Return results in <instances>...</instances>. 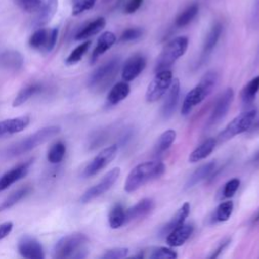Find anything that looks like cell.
<instances>
[{"mask_svg": "<svg viewBox=\"0 0 259 259\" xmlns=\"http://www.w3.org/2000/svg\"><path fill=\"white\" fill-rule=\"evenodd\" d=\"M166 167L160 161H148L134 167L128 173L124 182V190L134 192L147 182L161 177L165 173Z\"/></svg>", "mask_w": 259, "mask_h": 259, "instance_id": "cell-1", "label": "cell"}, {"mask_svg": "<svg viewBox=\"0 0 259 259\" xmlns=\"http://www.w3.org/2000/svg\"><path fill=\"white\" fill-rule=\"evenodd\" d=\"M88 238L82 233H74L61 238L53 249V258L81 259L88 255Z\"/></svg>", "mask_w": 259, "mask_h": 259, "instance_id": "cell-2", "label": "cell"}, {"mask_svg": "<svg viewBox=\"0 0 259 259\" xmlns=\"http://www.w3.org/2000/svg\"><path fill=\"white\" fill-rule=\"evenodd\" d=\"M219 80L218 73L215 71H208L206 72L200 79L197 85H195L185 96L182 107L181 113L183 115L188 114L193 107L198 105L214 88Z\"/></svg>", "mask_w": 259, "mask_h": 259, "instance_id": "cell-3", "label": "cell"}, {"mask_svg": "<svg viewBox=\"0 0 259 259\" xmlns=\"http://www.w3.org/2000/svg\"><path fill=\"white\" fill-rule=\"evenodd\" d=\"M61 132V127L58 125H50L42 127L22 141L12 145L9 149L6 150L5 154L7 157H16L24 153H27L41 144L46 143L50 139L54 138Z\"/></svg>", "mask_w": 259, "mask_h": 259, "instance_id": "cell-4", "label": "cell"}, {"mask_svg": "<svg viewBox=\"0 0 259 259\" xmlns=\"http://www.w3.org/2000/svg\"><path fill=\"white\" fill-rule=\"evenodd\" d=\"M120 67V60L113 58L96 68L88 79V87L95 91H104L115 79Z\"/></svg>", "mask_w": 259, "mask_h": 259, "instance_id": "cell-5", "label": "cell"}, {"mask_svg": "<svg viewBox=\"0 0 259 259\" xmlns=\"http://www.w3.org/2000/svg\"><path fill=\"white\" fill-rule=\"evenodd\" d=\"M188 47V38L186 36H177L170 40L160 53L155 71L159 72L162 70L169 69L180 57H182Z\"/></svg>", "mask_w": 259, "mask_h": 259, "instance_id": "cell-6", "label": "cell"}, {"mask_svg": "<svg viewBox=\"0 0 259 259\" xmlns=\"http://www.w3.org/2000/svg\"><path fill=\"white\" fill-rule=\"evenodd\" d=\"M256 115H257V110L254 108L239 114L231 122L227 124L224 131L219 135V140L227 141L234 138L237 135H240L248 131L252 126Z\"/></svg>", "mask_w": 259, "mask_h": 259, "instance_id": "cell-7", "label": "cell"}, {"mask_svg": "<svg viewBox=\"0 0 259 259\" xmlns=\"http://www.w3.org/2000/svg\"><path fill=\"white\" fill-rule=\"evenodd\" d=\"M156 73L146 91V100L148 102H155L160 99L169 90L172 83V72L170 70L166 69Z\"/></svg>", "mask_w": 259, "mask_h": 259, "instance_id": "cell-8", "label": "cell"}, {"mask_svg": "<svg viewBox=\"0 0 259 259\" xmlns=\"http://www.w3.org/2000/svg\"><path fill=\"white\" fill-rule=\"evenodd\" d=\"M119 175H120V169L118 167H115V168L111 169L110 171H108L98 183H96L95 185L88 188L81 195L80 202L81 203H88L89 201L93 200L94 198H96V197L102 195L103 193H105L115 183V181L117 180Z\"/></svg>", "mask_w": 259, "mask_h": 259, "instance_id": "cell-9", "label": "cell"}, {"mask_svg": "<svg viewBox=\"0 0 259 259\" xmlns=\"http://www.w3.org/2000/svg\"><path fill=\"white\" fill-rule=\"evenodd\" d=\"M58 38V28H44L38 27L29 37L28 44L30 48L41 51V52H51Z\"/></svg>", "mask_w": 259, "mask_h": 259, "instance_id": "cell-10", "label": "cell"}, {"mask_svg": "<svg viewBox=\"0 0 259 259\" xmlns=\"http://www.w3.org/2000/svg\"><path fill=\"white\" fill-rule=\"evenodd\" d=\"M117 153V146L111 145L105 149H103L101 152H99L85 167L83 171L84 177H90L98 172H100L102 169H104L116 156Z\"/></svg>", "mask_w": 259, "mask_h": 259, "instance_id": "cell-11", "label": "cell"}, {"mask_svg": "<svg viewBox=\"0 0 259 259\" xmlns=\"http://www.w3.org/2000/svg\"><path fill=\"white\" fill-rule=\"evenodd\" d=\"M19 254L27 259H44L45 251L41 244L29 235H23L17 244Z\"/></svg>", "mask_w": 259, "mask_h": 259, "instance_id": "cell-12", "label": "cell"}, {"mask_svg": "<svg viewBox=\"0 0 259 259\" xmlns=\"http://www.w3.org/2000/svg\"><path fill=\"white\" fill-rule=\"evenodd\" d=\"M234 99V91L232 88H228L222 95L218 98L213 109L211 111L210 117L208 119V124H214L225 117L227 112L230 109V106Z\"/></svg>", "mask_w": 259, "mask_h": 259, "instance_id": "cell-13", "label": "cell"}, {"mask_svg": "<svg viewBox=\"0 0 259 259\" xmlns=\"http://www.w3.org/2000/svg\"><path fill=\"white\" fill-rule=\"evenodd\" d=\"M33 161H34L33 158L29 159L21 164H18L17 166L13 167L12 169H10L6 173H4L0 178V192L5 190L6 188H8L11 184L15 183L16 181H18L21 178H23L24 176H26Z\"/></svg>", "mask_w": 259, "mask_h": 259, "instance_id": "cell-14", "label": "cell"}, {"mask_svg": "<svg viewBox=\"0 0 259 259\" xmlns=\"http://www.w3.org/2000/svg\"><path fill=\"white\" fill-rule=\"evenodd\" d=\"M145 67H146V59L143 55L137 54L132 56L130 59L126 60L125 64L123 65L122 72H121L122 80L125 82L133 81L142 73Z\"/></svg>", "mask_w": 259, "mask_h": 259, "instance_id": "cell-15", "label": "cell"}, {"mask_svg": "<svg viewBox=\"0 0 259 259\" xmlns=\"http://www.w3.org/2000/svg\"><path fill=\"white\" fill-rule=\"evenodd\" d=\"M23 56L15 50H7L0 54V69L18 72L23 66Z\"/></svg>", "mask_w": 259, "mask_h": 259, "instance_id": "cell-16", "label": "cell"}, {"mask_svg": "<svg viewBox=\"0 0 259 259\" xmlns=\"http://www.w3.org/2000/svg\"><path fill=\"white\" fill-rule=\"evenodd\" d=\"M192 224H182L167 234L166 242L171 247H179L183 245L193 232Z\"/></svg>", "mask_w": 259, "mask_h": 259, "instance_id": "cell-17", "label": "cell"}, {"mask_svg": "<svg viewBox=\"0 0 259 259\" xmlns=\"http://www.w3.org/2000/svg\"><path fill=\"white\" fill-rule=\"evenodd\" d=\"M30 122V118L27 115L8 118L0 121V138L8 135H13L22 132Z\"/></svg>", "mask_w": 259, "mask_h": 259, "instance_id": "cell-18", "label": "cell"}, {"mask_svg": "<svg viewBox=\"0 0 259 259\" xmlns=\"http://www.w3.org/2000/svg\"><path fill=\"white\" fill-rule=\"evenodd\" d=\"M155 207V202L152 198H144L135 205L125 210V224L138 219H143L148 215Z\"/></svg>", "mask_w": 259, "mask_h": 259, "instance_id": "cell-19", "label": "cell"}, {"mask_svg": "<svg viewBox=\"0 0 259 259\" xmlns=\"http://www.w3.org/2000/svg\"><path fill=\"white\" fill-rule=\"evenodd\" d=\"M179 93H180V82L176 78L172 80V83L168 91V95L162 107V114L164 117H169L175 110L176 105L178 103V99H179Z\"/></svg>", "mask_w": 259, "mask_h": 259, "instance_id": "cell-20", "label": "cell"}, {"mask_svg": "<svg viewBox=\"0 0 259 259\" xmlns=\"http://www.w3.org/2000/svg\"><path fill=\"white\" fill-rule=\"evenodd\" d=\"M116 41V36L111 31L103 32L97 39V44L95 49L92 52L91 63H94L101 55H103L106 51H108Z\"/></svg>", "mask_w": 259, "mask_h": 259, "instance_id": "cell-21", "label": "cell"}, {"mask_svg": "<svg viewBox=\"0 0 259 259\" xmlns=\"http://www.w3.org/2000/svg\"><path fill=\"white\" fill-rule=\"evenodd\" d=\"M215 168V162L210 161L206 164L201 165L200 167H198L191 175L190 177L187 179L186 183H185V189H189L192 188L194 185H196L197 183L201 182L202 180L206 179L207 177H209L211 175V173L213 172Z\"/></svg>", "mask_w": 259, "mask_h": 259, "instance_id": "cell-22", "label": "cell"}, {"mask_svg": "<svg viewBox=\"0 0 259 259\" xmlns=\"http://www.w3.org/2000/svg\"><path fill=\"white\" fill-rule=\"evenodd\" d=\"M106 24L104 17H97L96 19L88 22L85 26H83L75 35V39L77 40H83L87 39L98 32H100Z\"/></svg>", "mask_w": 259, "mask_h": 259, "instance_id": "cell-23", "label": "cell"}, {"mask_svg": "<svg viewBox=\"0 0 259 259\" xmlns=\"http://www.w3.org/2000/svg\"><path fill=\"white\" fill-rule=\"evenodd\" d=\"M58 9V0H46L45 4L37 12V16L34 20V26L41 27L49 23L54 17Z\"/></svg>", "mask_w": 259, "mask_h": 259, "instance_id": "cell-24", "label": "cell"}, {"mask_svg": "<svg viewBox=\"0 0 259 259\" xmlns=\"http://www.w3.org/2000/svg\"><path fill=\"white\" fill-rule=\"evenodd\" d=\"M137 258H150V259H173L177 257V253L167 247H151L141 251Z\"/></svg>", "mask_w": 259, "mask_h": 259, "instance_id": "cell-25", "label": "cell"}, {"mask_svg": "<svg viewBox=\"0 0 259 259\" xmlns=\"http://www.w3.org/2000/svg\"><path fill=\"white\" fill-rule=\"evenodd\" d=\"M189 212H190V204L188 202L183 203L180 206V208L176 211V213L172 217V219L162 228V230H161L162 235H166L170 231H172L174 228L184 224Z\"/></svg>", "mask_w": 259, "mask_h": 259, "instance_id": "cell-26", "label": "cell"}, {"mask_svg": "<svg viewBox=\"0 0 259 259\" xmlns=\"http://www.w3.org/2000/svg\"><path fill=\"white\" fill-rule=\"evenodd\" d=\"M215 147V140L214 139H207L202 144H200L197 148H195L189 155V162L195 163L200 160L206 158L214 149Z\"/></svg>", "mask_w": 259, "mask_h": 259, "instance_id": "cell-27", "label": "cell"}, {"mask_svg": "<svg viewBox=\"0 0 259 259\" xmlns=\"http://www.w3.org/2000/svg\"><path fill=\"white\" fill-rule=\"evenodd\" d=\"M130 91H131V88L127 82L125 81L118 82L110 89L107 95V102L111 105L117 104L118 102H120L121 100L127 97V95L130 94Z\"/></svg>", "mask_w": 259, "mask_h": 259, "instance_id": "cell-28", "label": "cell"}, {"mask_svg": "<svg viewBox=\"0 0 259 259\" xmlns=\"http://www.w3.org/2000/svg\"><path fill=\"white\" fill-rule=\"evenodd\" d=\"M222 31H223V26L220 22H217L215 24H213L211 26V28L209 29V31L204 39V42H203L202 52H203L204 56H207L214 49V47L217 46V44L221 37Z\"/></svg>", "mask_w": 259, "mask_h": 259, "instance_id": "cell-29", "label": "cell"}, {"mask_svg": "<svg viewBox=\"0 0 259 259\" xmlns=\"http://www.w3.org/2000/svg\"><path fill=\"white\" fill-rule=\"evenodd\" d=\"M41 89H42V86L38 83H33V84H30V85H27L26 87L22 88L18 92V94L15 96V98L12 102V106L13 107L20 106L21 104L26 102L30 97H32L36 93L40 92Z\"/></svg>", "mask_w": 259, "mask_h": 259, "instance_id": "cell-30", "label": "cell"}, {"mask_svg": "<svg viewBox=\"0 0 259 259\" xmlns=\"http://www.w3.org/2000/svg\"><path fill=\"white\" fill-rule=\"evenodd\" d=\"M259 91V76L251 79L242 89L241 98L244 104H250L254 101L256 94Z\"/></svg>", "mask_w": 259, "mask_h": 259, "instance_id": "cell-31", "label": "cell"}, {"mask_svg": "<svg viewBox=\"0 0 259 259\" xmlns=\"http://www.w3.org/2000/svg\"><path fill=\"white\" fill-rule=\"evenodd\" d=\"M31 188L29 186H25L22 188H19L12 192L9 196H7L2 202H0V212L9 209L13 205H15L19 200H21L24 196H26L30 192Z\"/></svg>", "mask_w": 259, "mask_h": 259, "instance_id": "cell-32", "label": "cell"}, {"mask_svg": "<svg viewBox=\"0 0 259 259\" xmlns=\"http://www.w3.org/2000/svg\"><path fill=\"white\" fill-rule=\"evenodd\" d=\"M108 223L111 229H118L125 224V210L120 203L114 204L108 214Z\"/></svg>", "mask_w": 259, "mask_h": 259, "instance_id": "cell-33", "label": "cell"}, {"mask_svg": "<svg viewBox=\"0 0 259 259\" xmlns=\"http://www.w3.org/2000/svg\"><path fill=\"white\" fill-rule=\"evenodd\" d=\"M176 139V132L174 130H167L161 134L155 144V153L162 154L167 151Z\"/></svg>", "mask_w": 259, "mask_h": 259, "instance_id": "cell-34", "label": "cell"}, {"mask_svg": "<svg viewBox=\"0 0 259 259\" xmlns=\"http://www.w3.org/2000/svg\"><path fill=\"white\" fill-rule=\"evenodd\" d=\"M198 13V5L193 3L187 6L175 19V25L177 27H184L189 24Z\"/></svg>", "mask_w": 259, "mask_h": 259, "instance_id": "cell-35", "label": "cell"}, {"mask_svg": "<svg viewBox=\"0 0 259 259\" xmlns=\"http://www.w3.org/2000/svg\"><path fill=\"white\" fill-rule=\"evenodd\" d=\"M234 209V203L232 201H224L218 205L212 214V222L221 223L226 222L231 217Z\"/></svg>", "mask_w": 259, "mask_h": 259, "instance_id": "cell-36", "label": "cell"}, {"mask_svg": "<svg viewBox=\"0 0 259 259\" xmlns=\"http://www.w3.org/2000/svg\"><path fill=\"white\" fill-rule=\"evenodd\" d=\"M65 154H66V145L63 142L59 141V142H56L50 148L47 155V159L52 164H58L64 159Z\"/></svg>", "mask_w": 259, "mask_h": 259, "instance_id": "cell-37", "label": "cell"}, {"mask_svg": "<svg viewBox=\"0 0 259 259\" xmlns=\"http://www.w3.org/2000/svg\"><path fill=\"white\" fill-rule=\"evenodd\" d=\"M90 45H91L90 40H85L84 42H82L81 45L76 47L71 52V54L68 56V58L66 59V64L67 65H74V64L78 63L83 58V56L86 54Z\"/></svg>", "mask_w": 259, "mask_h": 259, "instance_id": "cell-38", "label": "cell"}, {"mask_svg": "<svg viewBox=\"0 0 259 259\" xmlns=\"http://www.w3.org/2000/svg\"><path fill=\"white\" fill-rule=\"evenodd\" d=\"M16 5L27 13L38 12L46 0H14Z\"/></svg>", "mask_w": 259, "mask_h": 259, "instance_id": "cell-39", "label": "cell"}, {"mask_svg": "<svg viewBox=\"0 0 259 259\" xmlns=\"http://www.w3.org/2000/svg\"><path fill=\"white\" fill-rule=\"evenodd\" d=\"M240 179L239 178H233L231 180H229L225 185L224 188L222 189L219 199H223V198H230L232 197L236 191L238 190L239 186H240Z\"/></svg>", "mask_w": 259, "mask_h": 259, "instance_id": "cell-40", "label": "cell"}, {"mask_svg": "<svg viewBox=\"0 0 259 259\" xmlns=\"http://www.w3.org/2000/svg\"><path fill=\"white\" fill-rule=\"evenodd\" d=\"M96 0H73V7H72V14L79 15L84 11H87L95 5Z\"/></svg>", "mask_w": 259, "mask_h": 259, "instance_id": "cell-41", "label": "cell"}, {"mask_svg": "<svg viewBox=\"0 0 259 259\" xmlns=\"http://www.w3.org/2000/svg\"><path fill=\"white\" fill-rule=\"evenodd\" d=\"M127 253H128L127 248L118 247V248H113V249L107 250L101 256V258H103V259H121V258L126 257Z\"/></svg>", "mask_w": 259, "mask_h": 259, "instance_id": "cell-42", "label": "cell"}, {"mask_svg": "<svg viewBox=\"0 0 259 259\" xmlns=\"http://www.w3.org/2000/svg\"><path fill=\"white\" fill-rule=\"evenodd\" d=\"M143 34V29L140 27H131L125 29L121 35H120V40L121 41H132L135 39H138L142 36Z\"/></svg>", "mask_w": 259, "mask_h": 259, "instance_id": "cell-43", "label": "cell"}, {"mask_svg": "<svg viewBox=\"0 0 259 259\" xmlns=\"http://www.w3.org/2000/svg\"><path fill=\"white\" fill-rule=\"evenodd\" d=\"M143 1L144 0H128L123 8L124 13H126V14L135 13L142 6Z\"/></svg>", "mask_w": 259, "mask_h": 259, "instance_id": "cell-44", "label": "cell"}, {"mask_svg": "<svg viewBox=\"0 0 259 259\" xmlns=\"http://www.w3.org/2000/svg\"><path fill=\"white\" fill-rule=\"evenodd\" d=\"M251 23L254 27L259 26V0H254L251 9Z\"/></svg>", "mask_w": 259, "mask_h": 259, "instance_id": "cell-45", "label": "cell"}, {"mask_svg": "<svg viewBox=\"0 0 259 259\" xmlns=\"http://www.w3.org/2000/svg\"><path fill=\"white\" fill-rule=\"evenodd\" d=\"M13 229V223L12 222H4L0 224V240L5 238L10 234V232Z\"/></svg>", "mask_w": 259, "mask_h": 259, "instance_id": "cell-46", "label": "cell"}, {"mask_svg": "<svg viewBox=\"0 0 259 259\" xmlns=\"http://www.w3.org/2000/svg\"><path fill=\"white\" fill-rule=\"evenodd\" d=\"M231 241L230 240H227V241H224L220 246H219V248L215 250V251H213V253L209 256V258H217V257H219L220 256V254L226 249V247L229 245V243H230Z\"/></svg>", "mask_w": 259, "mask_h": 259, "instance_id": "cell-47", "label": "cell"}, {"mask_svg": "<svg viewBox=\"0 0 259 259\" xmlns=\"http://www.w3.org/2000/svg\"><path fill=\"white\" fill-rule=\"evenodd\" d=\"M258 221H259V210H258V212L256 213L255 219H254V222H258Z\"/></svg>", "mask_w": 259, "mask_h": 259, "instance_id": "cell-48", "label": "cell"}, {"mask_svg": "<svg viewBox=\"0 0 259 259\" xmlns=\"http://www.w3.org/2000/svg\"><path fill=\"white\" fill-rule=\"evenodd\" d=\"M258 56H259V53H258Z\"/></svg>", "mask_w": 259, "mask_h": 259, "instance_id": "cell-49", "label": "cell"}]
</instances>
